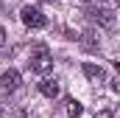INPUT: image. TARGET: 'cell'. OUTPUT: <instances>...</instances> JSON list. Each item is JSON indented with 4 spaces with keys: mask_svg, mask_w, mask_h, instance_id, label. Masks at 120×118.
Masks as SVG:
<instances>
[{
    "mask_svg": "<svg viewBox=\"0 0 120 118\" xmlns=\"http://www.w3.org/2000/svg\"><path fill=\"white\" fill-rule=\"evenodd\" d=\"M59 82L53 79V76H42V82H39V93L45 96V98H56L59 96Z\"/></svg>",
    "mask_w": 120,
    "mask_h": 118,
    "instance_id": "obj_5",
    "label": "cell"
},
{
    "mask_svg": "<svg viewBox=\"0 0 120 118\" xmlns=\"http://www.w3.org/2000/svg\"><path fill=\"white\" fill-rule=\"evenodd\" d=\"M28 65H31V70L39 73V76H50V70H53V59H50V54H48L45 48H36V51L31 54Z\"/></svg>",
    "mask_w": 120,
    "mask_h": 118,
    "instance_id": "obj_1",
    "label": "cell"
},
{
    "mask_svg": "<svg viewBox=\"0 0 120 118\" xmlns=\"http://www.w3.org/2000/svg\"><path fill=\"white\" fill-rule=\"evenodd\" d=\"M90 17L95 20V23H101L103 28H115V11L109 8V6H101V8H92Z\"/></svg>",
    "mask_w": 120,
    "mask_h": 118,
    "instance_id": "obj_3",
    "label": "cell"
},
{
    "mask_svg": "<svg viewBox=\"0 0 120 118\" xmlns=\"http://www.w3.org/2000/svg\"><path fill=\"white\" fill-rule=\"evenodd\" d=\"M81 3H95V0H81Z\"/></svg>",
    "mask_w": 120,
    "mask_h": 118,
    "instance_id": "obj_11",
    "label": "cell"
},
{
    "mask_svg": "<svg viewBox=\"0 0 120 118\" xmlns=\"http://www.w3.org/2000/svg\"><path fill=\"white\" fill-rule=\"evenodd\" d=\"M3 115H6V113H3V107H0V118H3Z\"/></svg>",
    "mask_w": 120,
    "mask_h": 118,
    "instance_id": "obj_12",
    "label": "cell"
},
{
    "mask_svg": "<svg viewBox=\"0 0 120 118\" xmlns=\"http://www.w3.org/2000/svg\"><path fill=\"white\" fill-rule=\"evenodd\" d=\"M20 20H22V25H28V28H45V25H48V17H45L36 6H25V8L20 11Z\"/></svg>",
    "mask_w": 120,
    "mask_h": 118,
    "instance_id": "obj_2",
    "label": "cell"
},
{
    "mask_svg": "<svg viewBox=\"0 0 120 118\" xmlns=\"http://www.w3.org/2000/svg\"><path fill=\"white\" fill-rule=\"evenodd\" d=\"M95 118H115V115H112V110H98Z\"/></svg>",
    "mask_w": 120,
    "mask_h": 118,
    "instance_id": "obj_9",
    "label": "cell"
},
{
    "mask_svg": "<svg viewBox=\"0 0 120 118\" xmlns=\"http://www.w3.org/2000/svg\"><path fill=\"white\" fill-rule=\"evenodd\" d=\"M81 45H84L87 51H98V48H101V42H98V34H95V31H84V37H81Z\"/></svg>",
    "mask_w": 120,
    "mask_h": 118,
    "instance_id": "obj_7",
    "label": "cell"
},
{
    "mask_svg": "<svg viewBox=\"0 0 120 118\" xmlns=\"http://www.w3.org/2000/svg\"><path fill=\"white\" fill-rule=\"evenodd\" d=\"M64 104H67V115H70V118H81V113H84L81 101H75V98H67Z\"/></svg>",
    "mask_w": 120,
    "mask_h": 118,
    "instance_id": "obj_8",
    "label": "cell"
},
{
    "mask_svg": "<svg viewBox=\"0 0 120 118\" xmlns=\"http://www.w3.org/2000/svg\"><path fill=\"white\" fill-rule=\"evenodd\" d=\"M20 82H22V76H20V70H14V67L3 70V76H0V87L6 90V93H14V90L20 87Z\"/></svg>",
    "mask_w": 120,
    "mask_h": 118,
    "instance_id": "obj_4",
    "label": "cell"
},
{
    "mask_svg": "<svg viewBox=\"0 0 120 118\" xmlns=\"http://www.w3.org/2000/svg\"><path fill=\"white\" fill-rule=\"evenodd\" d=\"M3 45H6V31L0 28V48H3Z\"/></svg>",
    "mask_w": 120,
    "mask_h": 118,
    "instance_id": "obj_10",
    "label": "cell"
},
{
    "mask_svg": "<svg viewBox=\"0 0 120 118\" xmlns=\"http://www.w3.org/2000/svg\"><path fill=\"white\" fill-rule=\"evenodd\" d=\"M84 76L90 79V82H95V84H101V82H106V73H103V67H98V65H92V62H87L84 67Z\"/></svg>",
    "mask_w": 120,
    "mask_h": 118,
    "instance_id": "obj_6",
    "label": "cell"
}]
</instances>
